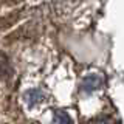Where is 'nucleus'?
Instances as JSON below:
<instances>
[{
	"label": "nucleus",
	"instance_id": "nucleus-2",
	"mask_svg": "<svg viewBox=\"0 0 124 124\" xmlns=\"http://www.w3.org/2000/svg\"><path fill=\"white\" fill-rule=\"evenodd\" d=\"M9 75V62H8L6 56L0 53V76Z\"/></svg>",
	"mask_w": 124,
	"mask_h": 124
},
{
	"label": "nucleus",
	"instance_id": "nucleus-3",
	"mask_svg": "<svg viewBox=\"0 0 124 124\" xmlns=\"http://www.w3.org/2000/svg\"><path fill=\"white\" fill-rule=\"evenodd\" d=\"M85 85H87L88 88H95V87H98V78H95V76L87 78V79H85Z\"/></svg>",
	"mask_w": 124,
	"mask_h": 124
},
{
	"label": "nucleus",
	"instance_id": "nucleus-1",
	"mask_svg": "<svg viewBox=\"0 0 124 124\" xmlns=\"http://www.w3.org/2000/svg\"><path fill=\"white\" fill-rule=\"evenodd\" d=\"M51 124H73V121H71V118H70L64 110H56L54 115H53Z\"/></svg>",
	"mask_w": 124,
	"mask_h": 124
},
{
	"label": "nucleus",
	"instance_id": "nucleus-4",
	"mask_svg": "<svg viewBox=\"0 0 124 124\" xmlns=\"http://www.w3.org/2000/svg\"><path fill=\"white\" fill-rule=\"evenodd\" d=\"M90 124H115L112 119L108 118H99V119H95V121H92Z\"/></svg>",
	"mask_w": 124,
	"mask_h": 124
}]
</instances>
